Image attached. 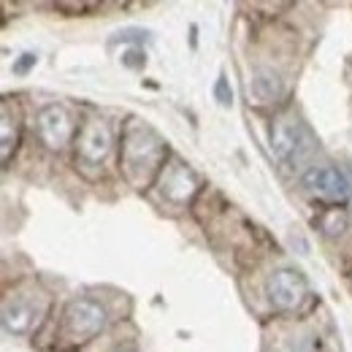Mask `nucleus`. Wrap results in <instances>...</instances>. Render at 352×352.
Segmentation results:
<instances>
[{"label": "nucleus", "instance_id": "20e7f679", "mask_svg": "<svg viewBox=\"0 0 352 352\" xmlns=\"http://www.w3.org/2000/svg\"><path fill=\"white\" fill-rule=\"evenodd\" d=\"M265 293L276 309H296L307 296V279L293 268H279L268 276Z\"/></svg>", "mask_w": 352, "mask_h": 352}, {"label": "nucleus", "instance_id": "1a4fd4ad", "mask_svg": "<svg viewBox=\"0 0 352 352\" xmlns=\"http://www.w3.org/2000/svg\"><path fill=\"white\" fill-rule=\"evenodd\" d=\"M195 176L190 174L184 166H171L163 179V195L174 204H187L195 195Z\"/></svg>", "mask_w": 352, "mask_h": 352}, {"label": "nucleus", "instance_id": "f8f14e48", "mask_svg": "<svg viewBox=\"0 0 352 352\" xmlns=\"http://www.w3.org/2000/svg\"><path fill=\"white\" fill-rule=\"evenodd\" d=\"M344 225H347V214H344L342 209H333V212L322 214V220H320V228H322L328 236L342 233V230H344Z\"/></svg>", "mask_w": 352, "mask_h": 352}, {"label": "nucleus", "instance_id": "6e6552de", "mask_svg": "<svg viewBox=\"0 0 352 352\" xmlns=\"http://www.w3.org/2000/svg\"><path fill=\"white\" fill-rule=\"evenodd\" d=\"M38 322V307L33 298H25V296H16L11 301H6L3 307V328L8 333H28L33 325Z\"/></svg>", "mask_w": 352, "mask_h": 352}, {"label": "nucleus", "instance_id": "423d86ee", "mask_svg": "<svg viewBox=\"0 0 352 352\" xmlns=\"http://www.w3.org/2000/svg\"><path fill=\"white\" fill-rule=\"evenodd\" d=\"M36 128H38V138L44 141L49 149H63L68 141H71V133H74V122H71V114L52 103L44 106L36 117Z\"/></svg>", "mask_w": 352, "mask_h": 352}, {"label": "nucleus", "instance_id": "9b49d317", "mask_svg": "<svg viewBox=\"0 0 352 352\" xmlns=\"http://www.w3.org/2000/svg\"><path fill=\"white\" fill-rule=\"evenodd\" d=\"M0 144H3V149H0V157H3V166L11 160V149L16 146V122L11 120V111H8V103H3V109H0Z\"/></svg>", "mask_w": 352, "mask_h": 352}, {"label": "nucleus", "instance_id": "9d476101", "mask_svg": "<svg viewBox=\"0 0 352 352\" xmlns=\"http://www.w3.org/2000/svg\"><path fill=\"white\" fill-rule=\"evenodd\" d=\"M282 92H285V85H282V79L271 68H258L252 74V79H250V95L258 103H274V100L282 98Z\"/></svg>", "mask_w": 352, "mask_h": 352}, {"label": "nucleus", "instance_id": "0eeeda50", "mask_svg": "<svg viewBox=\"0 0 352 352\" xmlns=\"http://www.w3.org/2000/svg\"><path fill=\"white\" fill-rule=\"evenodd\" d=\"M301 182H304L309 192L322 195V198H347V195H352V179L344 171L333 168V166H311Z\"/></svg>", "mask_w": 352, "mask_h": 352}, {"label": "nucleus", "instance_id": "7ed1b4c3", "mask_svg": "<svg viewBox=\"0 0 352 352\" xmlns=\"http://www.w3.org/2000/svg\"><path fill=\"white\" fill-rule=\"evenodd\" d=\"M114 135H111V125L106 120H89L87 125L79 133V144H76V157L85 166H100L109 152H111Z\"/></svg>", "mask_w": 352, "mask_h": 352}, {"label": "nucleus", "instance_id": "ddd939ff", "mask_svg": "<svg viewBox=\"0 0 352 352\" xmlns=\"http://www.w3.org/2000/svg\"><path fill=\"white\" fill-rule=\"evenodd\" d=\"M214 98L220 100L222 106H230V103H233V92L228 87V79H225V76H220L217 85H214Z\"/></svg>", "mask_w": 352, "mask_h": 352}, {"label": "nucleus", "instance_id": "39448f33", "mask_svg": "<svg viewBox=\"0 0 352 352\" xmlns=\"http://www.w3.org/2000/svg\"><path fill=\"white\" fill-rule=\"evenodd\" d=\"M106 325V309L92 298H76L65 309V328L71 336H95Z\"/></svg>", "mask_w": 352, "mask_h": 352}, {"label": "nucleus", "instance_id": "4468645a", "mask_svg": "<svg viewBox=\"0 0 352 352\" xmlns=\"http://www.w3.org/2000/svg\"><path fill=\"white\" fill-rule=\"evenodd\" d=\"M33 65H36V54H30V52H28V54H22V57L14 63V74H16V76H22V74H28Z\"/></svg>", "mask_w": 352, "mask_h": 352}, {"label": "nucleus", "instance_id": "f257e3e1", "mask_svg": "<svg viewBox=\"0 0 352 352\" xmlns=\"http://www.w3.org/2000/svg\"><path fill=\"white\" fill-rule=\"evenodd\" d=\"M163 155H166V149L152 131H146L141 125H133L128 131L125 146H122V166L133 184H138V187L146 184L152 174L160 168Z\"/></svg>", "mask_w": 352, "mask_h": 352}, {"label": "nucleus", "instance_id": "f03ea898", "mask_svg": "<svg viewBox=\"0 0 352 352\" xmlns=\"http://www.w3.org/2000/svg\"><path fill=\"white\" fill-rule=\"evenodd\" d=\"M311 149L307 128L296 117H282L271 128V152L282 163H298Z\"/></svg>", "mask_w": 352, "mask_h": 352}]
</instances>
